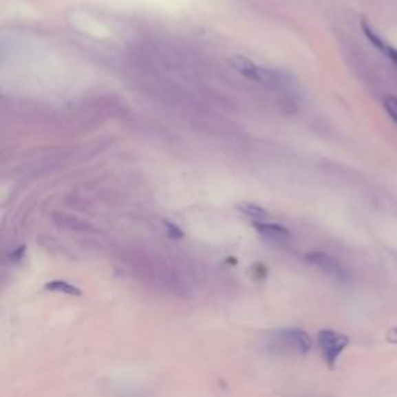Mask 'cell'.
<instances>
[{
  "mask_svg": "<svg viewBox=\"0 0 397 397\" xmlns=\"http://www.w3.org/2000/svg\"><path fill=\"white\" fill-rule=\"evenodd\" d=\"M306 259H308L309 264H312L314 267H316L321 272H325L328 275H332V277H337V278L345 277L343 267H341L340 262L337 259H334L332 256H329L326 253H321V252H314V253H309L306 256Z\"/></svg>",
  "mask_w": 397,
  "mask_h": 397,
  "instance_id": "4",
  "label": "cell"
},
{
  "mask_svg": "<svg viewBox=\"0 0 397 397\" xmlns=\"http://www.w3.org/2000/svg\"><path fill=\"white\" fill-rule=\"evenodd\" d=\"M385 340H387V343L389 345H397V326L388 329L387 334H385Z\"/></svg>",
  "mask_w": 397,
  "mask_h": 397,
  "instance_id": "10",
  "label": "cell"
},
{
  "mask_svg": "<svg viewBox=\"0 0 397 397\" xmlns=\"http://www.w3.org/2000/svg\"><path fill=\"white\" fill-rule=\"evenodd\" d=\"M255 228L258 230V233H261L267 239L273 241H284L290 236L289 230L281 227L278 224H268V222H256Z\"/></svg>",
  "mask_w": 397,
  "mask_h": 397,
  "instance_id": "5",
  "label": "cell"
},
{
  "mask_svg": "<svg viewBox=\"0 0 397 397\" xmlns=\"http://www.w3.org/2000/svg\"><path fill=\"white\" fill-rule=\"evenodd\" d=\"M319 347L321 351L323 360L328 365L329 369H335L339 363V358L345 350L350 346V337L346 334L334 331V329H323L316 335Z\"/></svg>",
  "mask_w": 397,
  "mask_h": 397,
  "instance_id": "2",
  "label": "cell"
},
{
  "mask_svg": "<svg viewBox=\"0 0 397 397\" xmlns=\"http://www.w3.org/2000/svg\"><path fill=\"white\" fill-rule=\"evenodd\" d=\"M382 101H383L385 111L388 112L391 120H393L394 123L397 125V98H396V96H391V95H387V96H383Z\"/></svg>",
  "mask_w": 397,
  "mask_h": 397,
  "instance_id": "9",
  "label": "cell"
},
{
  "mask_svg": "<svg viewBox=\"0 0 397 397\" xmlns=\"http://www.w3.org/2000/svg\"><path fill=\"white\" fill-rule=\"evenodd\" d=\"M385 54H387V58L397 67V48L387 45V48H385Z\"/></svg>",
  "mask_w": 397,
  "mask_h": 397,
  "instance_id": "11",
  "label": "cell"
},
{
  "mask_svg": "<svg viewBox=\"0 0 397 397\" xmlns=\"http://www.w3.org/2000/svg\"><path fill=\"white\" fill-rule=\"evenodd\" d=\"M167 228H168V233L171 237H182L183 236L182 231L173 224H167Z\"/></svg>",
  "mask_w": 397,
  "mask_h": 397,
  "instance_id": "12",
  "label": "cell"
},
{
  "mask_svg": "<svg viewBox=\"0 0 397 397\" xmlns=\"http://www.w3.org/2000/svg\"><path fill=\"white\" fill-rule=\"evenodd\" d=\"M233 65L237 72H241L244 76L252 78L255 81L267 84V85H284L286 84V75L284 73L279 72H272L267 69H262V67H258L253 64L252 61H248L246 58H236L233 59Z\"/></svg>",
  "mask_w": 397,
  "mask_h": 397,
  "instance_id": "3",
  "label": "cell"
},
{
  "mask_svg": "<svg viewBox=\"0 0 397 397\" xmlns=\"http://www.w3.org/2000/svg\"><path fill=\"white\" fill-rule=\"evenodd\" d=\"M312 339L300 328L279 329L268 335L267 347L279 354H300L306 356L312 351Z\"/></svg>",
  "mask_w": 397,
  "mask_h": 397,
  "instance_id": "1",
  "label": "cell"
},
{
  "mask_svg": "<svg viewBox=\"0 0 397 397\" xmlns=\"http://www.w3.org/2000/svg\"><path fill=\"white\" fill-rule=\"evenodd\" d=\"M45 289L50 290V292H58V293H63V295L67 297H81L83 295V290L79 289V287L73 286L69 281H63V279H54L50 281V283L45 284Z\"/></svg>",
  "mask_w": 397,
  "mask_h": 397,
  "instance_id": "6",
  "label": "cell"
},
{
  "mask_svg": "<svg viewBox=\"0 0 397 397\" xmlns=\"http://www.w3.org/2000/svg\"><path fill=\"white\" fill-rule=\"evenodd\" d=\"M362 30H363V33H365V36L366 38H368V41L371 42L372 45H374L377 50H380L382 53H385V48H387V42H385L380 36H378L374 30H372L371 27H369V23L366 22V21H362Z\"/></svg>",
  "mask_w": 397,
  "mask_h": 397,
  "instance_id": "8",
  "label": "cell"
},
{
  "mask_svg": "<svg viewBox=\"0 0 397 397\" xmlns=\"http://www.w3.org/2000/svg\"><path fill=\"white\" fill-rule=\"evenodd\" d=\"M237 208L242 213V215H246L247 217L252 219V221L256 222H267L268 221V213L261 208V206L255 205V204H239L237 205Z\"/></svg>",
  "mask_w": 397,
  "mask_h": 397,
  "instance_id": "7",
  "label": "cell"
}]
</instances>
